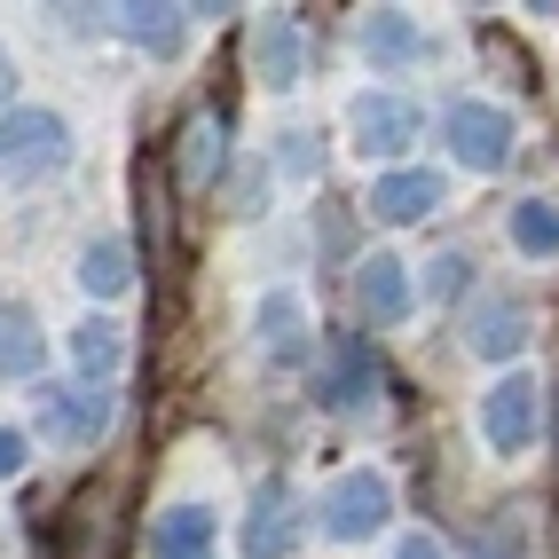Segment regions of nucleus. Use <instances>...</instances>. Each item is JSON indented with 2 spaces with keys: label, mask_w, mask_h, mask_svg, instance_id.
Listing matches in <instances>:
<instances>
[{
  "label": "nucleus",
  "mask_w": 559,
  "mask_h": 559,
  "mask_svg": "<svg viewBox=\"0 0 559 559\" xmlns=\"http://www.w3.org/2000/svg\"><path fill=\"white\" fill-rule=\"evenodd\" d=\"M441 142H450V158H457L473 181H489V174H504L512 151H520V119H512L504 103H489V95H457L450 110H441Z\"/></svg>",
  "instance_id": "1"
},
{
  "label": "nucleus",
  "mask_w": 559,
  "mask_h": 559,
  "mask_svg": "<svg viewBox=\"0 0 559 559\" xmlns=\"http://www.w3.org/2000/svg\"><path fill=\"white\" fill-rule=\"evenodd\" d=\"M386 520H394V480H386L379 465H347V473L323 489V504H316V528H323L331 544H370Z\"/></svg>",
  "instance_id": "2"
},
{
  "label": "nucleus",
  "mask_w": 559,
  "mask_h": 559,
  "mask_svg": "<svg viewBox=\"0 0 559 559\" xmlns=\"http://www.w3.org/2000/svg\"><path fill=\"white\" fill-rule=\"evenodd\" d=\"M544 433V386L536 370H504V379L480 394V441H489V457H528Z\"/></svg>",
  "instance_id": "3"
},
{
  "label": "nucleus",
  "mask_w": 559,
  "mask_h": 559,
  "mask_svg": "<svg viewBox=\"0 0 559 559\" xmlns=\"http://www.w3.org/2000/svg\"><path fill=\"white\" fill-rule=\"evenodd\" d=\"M418 134H426V110L409 95H386V87H355L347 95V142L362 158H402Z\"/></svg>",
  "instance_id": "4"
},
{
  "label": "nucleus",
  "mask_w": 559,
  "mask_h": 559,
  "mask_svg": "<svg viewBox=\"0 0 559 559\" xmlns=\"http://www.w3.org/2000/svg\"><path fill=\"white\" fill-rule=\"evenodd\" d=\"M71 158V127H63V110L48 103H24V110H0V166L9 174H63Z\"/></svg>",
  "instance_id": "5"
},
{
  "label": "nucleus",
  "mask_w": 559,
  "mask_h": 559,
  "mask_svg": "<svg viewBox=\"0 0 559 559\" xmlns=\"http://www.w3.org/2000/svg\"><path fill=\"white\" fill-rule=\"evenodd\" d=\"M32 394H40V433L63 441V450H95V441L110 433V418H119V394L110 386H56V379H40Z\"/></svg>",
  "instance_id": "6"
},
{
  "label": "nucleus",
  "mask_w": 559,
  "mask_h": 559,
  "mask_svg": "<svg viewBox=\"0 0 559 559\" xmlns=\"http://www.w3.org/2000/svg\"><path fill=\"white\" fill-rule=\"evenodd\" d=\"M528 331H536V316H528L520 292H473V308H465V347H473L480 362H520Z\"/></svg>",
  "instance_id": "7"
},
{
  "label": "nucleus",
  "mask_w": 559,
  "mask_h": 559,
  "mask_svg": "<svg viewBox=\"0 0 559 559\" xmlns=\"http://www.w3.org/2000/svg\"><path fill=\"white\" fill-rule=\"evenodd\" d=\"M252 347L269 355V362H284V370H300L308 355H316V340H308V300L292 284H269L252 300Z\"/></svg>",
  "instance_id": "8"
},
{
  "label": "nucleus",
  "mask_w": 559,
  "mask_h": 559,
  "mask_svg": "<svg viewBox=\"0 0 559 559\" xmlns=\"http://www.w3.org/2000/svg\"><path fill=\"white\" fill-rule=\"evenodd\" d=\"M300 551V497L292 480H260L245 504V559H292Z\"/></svg>",
  "instance_id": "9"
},
{
  "label": "nucleus",
  "mask_w": 559,
  "mask_h": 559,
  "mask_svg": "<svg viewBox=\"0 0 559 559\" xmlns=\"http://www.w3.org/2000/svg\"><path fill=\"white\" fill-rule=\"evenodd\" d=\"M441 198H450V181L433 166H386L370 181V221H386V229H409V221H433Z\"/></svg>",
  "instance_id": "10"
},
{
  "label": "nucleus",
  "mask_w": 559,
  "mask_h": 559,
  "mask_svg": "<svg viewBox=\"0 0 559 559\" xmlns=\"http://www.w3.org/2000/svg\"><path fill=\"white\" fill-rule=\"evenodd\" d=\"M252 80L260 87H276V95H292L308 80V32L292 24V16H252Z\"/></svg>",
  "instance_id": "11"
},
{
  "label": "nucleus",
  "mask_w": 559,
  "mask_h": 559,
  "mask_svg": "<svg viewBox=\"0 0 559 559\" xmlns=\"http://www.w3.org/2000/svg\"><path fill=\"white\" fill-rule=\"evenodd\" d=\"M323 409H370L379 402V355H370V340H355V331H340L323 355V379H316Z\"/></svg>",
  "instance_id": "12"
},
{
  "label": "nucleus",
  "mask_w": 559,
  "mask_h": 559,
  "mask_svg": "<svg viewBox=\"0 0 559 559\" xmlns=\"http://www.w3.org/2000/svg\"><path fill=\"white\" fill-rule=\"evenodd\" d=\"M151 559H221V512L181 497L151 520Z\"/></svg>",
  "instance_id": "13"
},
{
  "label": "nucleus",
  "mask_w": 559,
  "mask_h": 559,
  "mask_svg": "<svg viewBox=\"0 0 559 559\" xmlns=\"http://www.w3.org/2000/svg\"><path fill=\"white\" fill-rule=\"evenodd\" d=\"M355 308L370 323H409V308H418V284H409V260L402 252H370L355 269Z\"/></svg>",
  "instance_id": "14"
},
{
  "label": "nucleus",
  "mask_w": 559,
  "mask_h": 559,
  "mask_svg": "<svg viewBox=\"0 0 559 559\" xmlns=\"http://www.w3.org/2000/svg\"><path fill=\"white\" fill-rule=\"evenodd\" d=\"M174 166H181V190H213V181H221V166H229V119L198 110V119L181 127V151H174Z\"/></svg>",
  "instance_id": "15"
},
{
  "label": "nucleus",
  "mask_w": 559,
  "mask_h": 559,
  "mask_svg": "<svg viewBox=\"0 0 559 559\" xmlns=\"http://www.w3.org/2000/svg\"><path fill=\"white\" fill-rule=\"evenodd\" d=\"M362 56L379 63V71H409V63L426 56V32L409 24L402 9H370L362 16Z\"/></svg>",
  "instance_id": "16"
},
{
  "label": "nucleus",
  "mask_w": 559,
  "mask_h": 559,
  "mask_svg": "<svg viewBox=\"0 0 559 559\" xmlns=\"http://www.w3.org/2000/svg\"><path fill=\"white\" fill-rule=\"evenodd\" d=\"M127 284H134L127 237H87L80 245V292H87V300H127Z\"/></svg>",
  "instance_id": "17"
},
{
  "label": "nucleus",
  "mask_w": 559,
  "mask_h": 559,
  "mask_svg": "<svg viewBox=\"0 0 559 559\" xmlns=\"http://www.w3.org/2000/svg\"><path fill=\"white\" fill-rule=\"evenodd\" d=\"M103 24L119 32V40H134L142 56H181V24H190V9H103Z\"/></svg>",
  "instance_id": "18"
},
{
  "label": "nucleus",
  "mask_w": 559,
  "mask_h": 559,
  "mask_svg": "<svg viewBox=\"0 0 559 559\" xmlns=\"http://www.w3.org/2000/svg\"><path fill=\"white\" fill-rule=\"evenodd\" d=\"M40 362H48V347H40L32 308L0 300V379H40Z\"/></svg>",
  "instance_id": "19"
},
{
  "label": "nucleus",
  "mask_w": 559,
  "mask_h": 559,
  "mask_svg": "<svg viewBox=\"0 0 559 559\" xmlns=\"http://www.w3.org/2000/svg\"><path fill=\"white\" fill-rule=\"evenodd\" d=\"M504 237H512L520 260H559V198H520Z\"/></svg>",
  "instance_id": "20"
},
{
  "label": "nucleus",
  "mask_w": 559,
  "mask_h": 559,
  "mask_svg": "<svg viewBox=\"0 0 559 559\" xmlns=\"http://www.w3.org/2000/svg\"><path fill=\"white\" fill-rule=\"evenodd\" d=\"M71 362H80V370H87V379L103 386V379H110V370H119V362H127V331H119V323H110V316H80V323H71Z\"/></svg>",
  "instance_id": "21"
},
{
  "label": "nucleus",
  "mask_w": 559,
  "mask_h": 559,
  "mask_svg": "<svg viewBox=\"0 0 559 559\" xmlns=\"http://www.w3.org/2000/svg\"><path fill=\"white\" fill-rule=\"evenodd\" d=\"M528 536H536L528 504H497V512L473 528V559H528Z\"/></svg>",
  "instance_id": "22"
},
{
  "label": "nucleus",
  "mask_w": 559,
  "mask_h": 559,
  "mask_svg": "<svg viewBox=\"0 0 559 559\" xmlns=\"http://www.w3.org/2000/svg\"><path fill=\"white\" fill-rule=\"evenodd\" d=\"M276 174H292V181H316V174H323V151H316V134H308V127L276 134Z\"/></svg>",
  "instance_id": "23"
},
{
  "label": "nucleus",
  "mask_w": 559,
  "mask_h": 559,
  "mask_svg": "<svg viewBox=\"0 0 559 559\" xmlns=\"http://www.w3.org/2000/svg\"><path fill=\"white\" fill-rule=\"evenodd\" d=\"M426 269H433L426 284L441 292V300H457V292H465V269H473V260H465V252H441V260H426Z\"/></svg>",
  "instance_id": "24"
},
{
  "label": "nucleus",
  "mask_w": 559,
  "mask_h": 559,
  "mask_svg": "<svg viewBox=\"0 0 559 559\" xmlns=\"http://www.w3.org/2000/svg\"><path fill=\"white\" fill-rule=\"evenodd\" d=\"M260 198H269V174H260V166H245V174L229 181V213H260Z\"/></svg>",
  "instance_id": "25"
},
{
  "label": "nucleus",
  "mask_w": 559,
  "mask_h": 559,
  "mask_svg": "<svg viewBox=\"0 0 559 559\" xmlns=\"http://www.w3.org/2000/svg\"><path fill=\"white\" fill-rule=\"evenodd\" d=\"M32 465V433H16V426H0V480H16Z\"/></svg>",
  "instance_id": "26"
},
{
  "label": "nucleus",
  "mask_w": 559,
  "mask_h": 559,
  "mask_svg": "<svg viewBox=\"0 0 559 559\" xmlns=\"http://www.w3.org/2000/svg\"><path fill=\"white\" fill-rule=\"evenodd\" d=\"M394 559H450V544H441V536H426V528H409V536L394 544Z\"/></svg>",
  "instance_id": "27"
},
{
  "label": "nucleus",
  "mask_w": 559,
  "mask_h": 559,
  "mask_svg": "<svg viewBox=\"0 0 559 559\" xmlns=\"http://www.w3.org/2000/svg\"><path fill=\"white\" fill-rule=\"evenodd\" d=\"M9 87H16V56H9V48H0V95H9Z\"/></svg>",
  "instance_id": "28"
}]
</instances>
